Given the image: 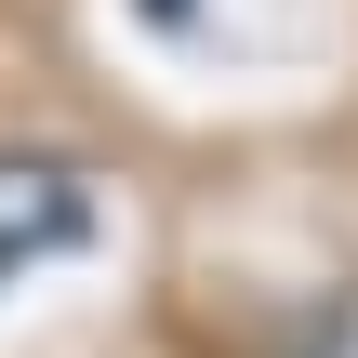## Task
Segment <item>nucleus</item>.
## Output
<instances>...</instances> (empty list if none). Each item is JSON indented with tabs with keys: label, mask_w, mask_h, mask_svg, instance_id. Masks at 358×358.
Returning <instances> with one entry per match:
<instances>
[{
	"label": "nucleus",
	"mask_w": 358,
	"mask_h": 358,
	"mask_svg": "<svg viewBox=\"0 0 358 358\" xmlns=\"http://www.w3.org/2000/svg\"><path fill=\"white\" fill-rule=\"evenodd\" d=\"M80 239H93V186H80V159L13 146V159H0V292L40 279L53 252H80Z\"/></svg>",
	"instance_id": "f257e3e1"
}]
</instances>
